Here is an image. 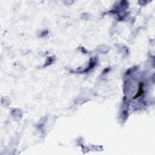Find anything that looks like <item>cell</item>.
<instances>
[{
  "label": "cell",
  "instance_id": "cell-1",
  "mask_svg": "<svg viewBox=\"0 0 155 155\" xmlns=\"http://www.w3.org/2000/svg\"><path fill=\"white\" fill-rule=\"evenodd\" d=\"M144 90H143V84L142 83H140L139 84V90H138V92L137 93L136 95L133 97V99H135L138 98L139 96H141L142 93H143Z\"/></svg>",
  "mask_w": 155,
  "mask_h": 155
}]
</instances>
